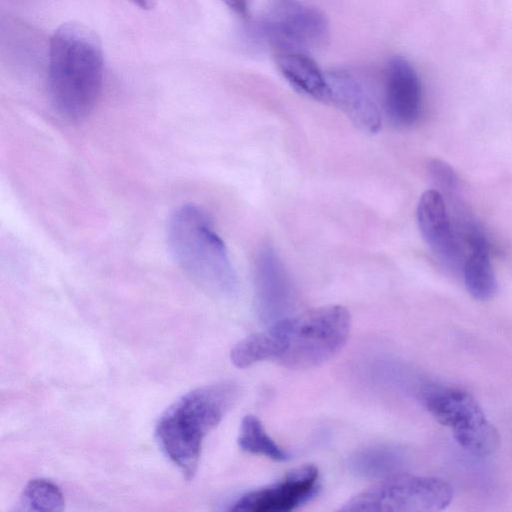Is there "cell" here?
Masks as SVG:
<instances>
[{
	"instance_id": "6da1fadb",
	"label": "cell",
	"mask_w": 512,
	"mask_h": 512,
	"mask_svg": "<svg viewBox=\"0 0 512 512\" xmlns=\"http://www.w3.org/2000/svg\"><path fill=\"white\" fill-rule=\"evenodd\" d=\"M351 318L340 305L313 308L276 320L247 336L230 353L232 363L246 368L272 360L289 369L317 367L338 354L350 333Z\"/></svg>"
},
{
	"instance_id": "7a4b0ae2",
	"label": "cell",
	"mask_w": 512,
	"mask_h": 512,
	"mask_svg": "<svg viewBox=\"0 0 512 512\" xmlns=\"http://www.w3.org/2000/svg\"><path fill=\"white\" fill-rule=\"evenodd\" d=\"M104 53L98 34L78 21L62 23L48 49L47 89L54 110L70 122L86 118L103 87Z\"/></svg>"
},
{
	"instance_id": "3957f363",
	"label": "cell",
	"mask_w": 512,
	"mask_h": 512,
	"mask_svg": "<svg viewBox=\"0 0 512 512\" xmlns=\"http://www.w3.org/2000/svg\"><path fill=\"white\" fill-rule=\"evenodd\" d=\"M239 394L240 387L233 381L205 385L181 396L160 416L155 428L158 445L186 479L196 473L205 436Z\"/></svg>"
},
{
	"instance_id": "277c9868",
	"label": "cell",
	"mask_w": 512,
	"mask_h": 512,
	"mask_svg": "<svg viewBox=\"0 0 512 512\" xmlns=\"http://www.w3.org/2000/svg\"><path fill=\"white\" fill-rule=\"evenodd\" d=\"M167 240L183 272L204 291L221 298L237 294L238 281L224 241L209 214L185 204L171 215Z\"/></svg>"
},
{
	"instance_id": "5b68a950",
	"label": "cell",
	"mask_w": 512,
	"mask_h": 512,
	"mask_svg": "<svg viewBox=\"0 0 512 512\" xmlns=\"http://www.w3.org/2000/svg\"><path fill=\"white\" fill-rule=\"evenodd\" d=\"M427 411L450 429L456 442L477 457L493 455L501 438L478 401L468 391L452 386H429L422 392Z\"/></svg>"
},
{
	"instance_id": "8992f818",
	"label": "cell",
	"mask_w": 512,
	"mask_h": 512,
	"mask_svg": "<svg viewBox=\"0 0 512 512\" xmlns=\"http://www.w3.org/2000/svg\"><path fill=\"white\" fill-rule=\"evenodd\" d=\"M453 487L436 476L394 474L348 500L341 511L436 512L447 508Z\"/></svg>"
},
{
	"instance_id": "52a82bcc",
	"label": "cell",
	"mask_w": 512,
	"mask_h": 512,
	"mask_svg": "<svg viewBox=\"0 0 512 512\" xmlns=\"http://www.w3.org/2000/svg\"><path fill=\"white\" fill-rule=\"evenodd\" d=\"M322 11L299 0H269L257 23V33L276 51L308 52L329 38Z\"/></svg>"
},
{
	"instance_id": "ba28073f",
	"label": "cell",
	"mask_w": 512,
	"mask_h": 512,
	"mask_svg": "<svg viewBox=\"0 0 512 512\" xmlns=\"http://www.w3.org/2000/svg\"><path fill=\"white\" fill-rule=\"evenodd\" d=\"M319 472L314 465H303L281 480L251 491L229 508L234 512H289L309 501L317 492Z\"/></svg>"
},
{
	"instance_id": "9c48e42d",
	"label": "cell",
	"mask_w": 512,
	"mask_h": 512,
	"mask_svg": "<svg viewBox=\"0 0 512 512\" xmlns=\"http://www.w3.org/2000/svg\"><path fill=\"white\" fill-rule=\"evenodd\" d=\"M384 99L387 115L394 125L408 127L418 120L422 110V84L407 59L395 56L388 62Z\"/></svg>"
},
{
	"instance_id": "30bf717a",
	"label": "cell",
	"mask_w": 512,
	"mask_h": 512,
	"mask_svg": "<svg viewBox=\"0 0 512 512\" xmlns=\"http://www.w3.org/2000/svg\"><path fill=\"white\" fill-rule=\"evenodd\" d=\"M419 230L432 252L445 264L459 268L462 251L443 195L438 190L422 194L417 205Z\"/></svg>"
},
{
	"instance_id": "8fae6325",
	"label": "cell",
	"mask_w": 512,
	"mask_h": 512,
	"mask_svg": "<svg viewBox=\"0 0 512 512\" xmlns=\"http://www.w3.org/2000/svg\"><path fill=\"white\" fill-rule=\"evenodd\" d=\"M255 289L259 311L268 319L283 318L293 303V289L275 249L263 246L255 261Z\"/></svg>"
},
{
	"instance_id": "7c38bea8",
	"label": "cell",
	"mask_w": 512,
	"mask_h": 512,
	"mask_svg": "<svg viewBox=\"0 0 512 512\" xmlns=\"http://www.w3.org/2000/svg\"><path fill=\"white\" fill-rule=\"evenodd\" d=\"M329 102L338 107L361 131L376 133L381 128L378 106L363 83L351 72L335 69L326 73Z\"/></svg>"
},
{
	"instance_id": "4fadbf2b",
	"label": "cell",
	"mask_w": 512,
	"mask_h": 512,
	"mask_svg": "<svg viewBox=\"0 0 512 512\" xmlns=\"http://www.w3.org/2000/svg\"><path fill=\"white\" fill-rule=\"evenodd\" d=\"M276 64L283 77L300 93L329 102L326 74L307 52L276 51Z\"/></svg>"
},
{
	"instance_id": "5bb4252c",
	"label": "cell",
	"mask_w": 512,
	"mask_h": 512,
	"mask_svg": "<svg viewBox=\"0 0 512 512\" xmlns=\"http://www.w3.org/2000/svg\"><path fill=\"white\" fill-rule=\"evenodd\" d=\"M471 249L463 262L462 270L465 286L469 294L480 301L491 299L497 290L496 277L490 262L489 244L482 230L467 238Z\"/></svg>"
},
{
	"instance_id": "9a60e30c",
	"label": "cell",
	"mask_w": 512,
	"mask_h": 512,
	"mask_svg": "<svg viewBox=\"0 0 512 512\" xmlns=\"http://www.w3.org/2000/svg\"><path fill=\"white\" fill-rule=\"evenodd\" d=\"M402 465L401 452L390 446H375L357 452L350 459L351 470L363 477H389Z\"/></svg>"
},
{
	"instance_id": "2e32d148",
	"label": "cell",
	"mask_w": 512,
	"mask_h": 512,
	"mask_svg": "<svg viewBox=\"0 0 512 512\" xmlns=\"http://www.w3.org/2000/svg\"><path fill=\"white\" fill-rule=\"evenodd\" d=\"M238 445L245 452L263 455L274 461H287L291 457L268 435L260 420L254 415H246L242 419Z\"/></svg>"
},
{
	"instance_id": "e0dca14e",
	"label": "cell",
	"mask_w": 512,
	"mask_h": 512,
	"mask_svg": "<svg viewBox=\"0 0 512 512\" xmlns=\"http://www.w3.org/2000/svg\"><path fill=\"white\" fill-rule=\"evenodd\" d=\"M21 504L26 510L58 512L63 510L65 501L56 484L47 479L37 478L30 480L24 487Z\"/></svg>"
},
{
	"instance_id": "ac0fdd59",
	"label": "cell",
	"mask_w": 512,
	"mask_h": 512,
	"mask_svg": "<svg viewBox=\"0 0 512 512\" xmlns=\"http://www.w3.org/2000/svg\"><path fill=\"white\" fill-rule=\"evenodd\" d=\"M429 173L438 188L445 193H451L457 188V175L450 165L442 160L434 159L429 164Z\"/></svg>"
},
{
	"instance_id": "d6986e66",
	"label": "cell",
	"mask_w": 512,
	"mask_h": 512,
	"mask_svg": "<svg viewBox=\"0 0 512 512\" xmlns=\"http://www.w3.org/2000/svg\"><path fill=\"white\" fill-rule=\"evenodd\" d=\"M226 6L240 17L248 13V0H222Z\"/></svg>"
},
{
	"instance_id": "ffe728a7",
	"label": "cell",
	"mask_w": 512,
	"mask_h": 512,
	"mask_svg": "<svg viewBox=\"0 0 512 512\" xmlns=\"http://www.w3.org/2000/svg\"><path fill=\"white\" fill-rule=\"evenodd\" d=\"M127 1L141 10L149 11V10H153L157 6L158 0H127Z\"/></svg>"
}]
</instances>
